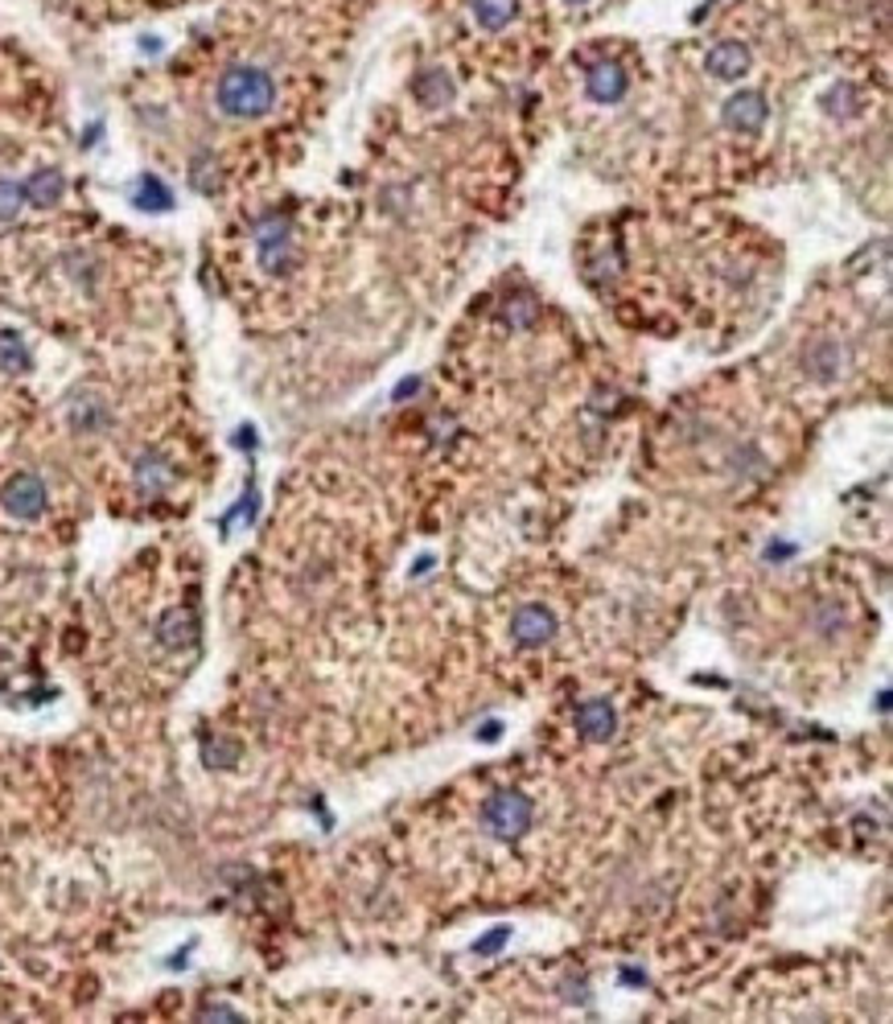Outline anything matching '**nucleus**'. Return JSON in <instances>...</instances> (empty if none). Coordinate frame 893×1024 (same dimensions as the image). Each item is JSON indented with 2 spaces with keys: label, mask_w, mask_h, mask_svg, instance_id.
Instances as JSON below:
<instances>
[{
  "label": "nucleus",
  "mask_w": 893,
  "mask_h": 1024,
  "mask_svg": "<svg viewBox=\"0 0 893 1024\" xmlns=\"http://www.w3.org/2000/svg\"><path fill=\"white\" fill-rule=\"evenodd\" d=\"M272 99H277V87L260 66H231L219 78V108L235 120H256L272 108Z\"/></svg>",
  "instance_id": "1"
},
{
  "label": "nucleus",
  "mask_w": 893,
  "mask_h": 1024,
  "mask_svg": "<svg viewBox=\"0 0 893 1024\" xmlns=\"http://www.w3.org/2000/svg\"><path fill=\"white\" fill-rule=\"evenodd\" d=\"M531 799L527 794H519V790H499V794H490L482 806V823L490 827V836L499 839H523L527 836V827H531Z\"/></svg>",
  "instance_id": "2"
},
{
  "label": "nucleus",
  "mask_w": 893,
  "mask_h": 1024,
  "mask_svg": "<svg viewBox=\"0 0 893 1024\" xmlns=\"http://www.w3.org/2000/svg\"><path fill=\"white\" fill-rule=\"evenodd\" d=\"M0 506L13 519H38L41 510H46V485L34 473H17L13 482L0 490Z\"/></svg>",
  "instance_id": "3"
},
{
  "label": "nucleus",
  "mask_w": 893,
  "mask_h": 1024,
  "mask_svg": "<svg viewBox=\"0 0 893 1024\" xmlns=\"http://www.w3.org/2000/svg\"><path fill=\"white\" fill-rule=\"evenodd\" d=\"M256 243H260V263L268 272H289V263H293V235H289V223H284V219L260 223Z\"/></svg>",
  "instance_id": "4"
},
{
  "label": "nucleus",
  "mask_w": 893,
  "mask_h": 1024,
  "mask_svg": "<svg viewBox=\"0 0 893 1024\" xmlns=\"http://www.w3.org/2000/svg\"><path fill=\"white\" fill-rule=\"evenodd\" d=\"M511 638L519 646H543L556 638V614L543 605H523L519 614L511 617Z\"/></svg>",
  "instance_id": "5"
},
{
  "label": "nucleus",
  "mask_w": 893,
  "mask_h": 1024,
  "mask_svg": "<svg viewBox=\"0 0 893 1024\" xmlns=\"http://www.w3.org/2000/svg\"><path fill=\"white\" fill-rule=\"evenodd\" d=\"M617 728L614 704L610 700H589L577 708V732L585 741H610Z\"/></svg>",
  "instance_id": "6"
},
{
  "label": "nucleus",
  "mask_w": 893,
  "mask_h": 1024,
  "mask_svg": "<svg viewBox=\"0 0 893 1024\" xmlns=\"http://www.w3.org/2000/svg\"><path fill=\"white\" fill-rule=\"evenodd\" d=\"M725 124L733 132H758L766 124V99L758 91H737L725 103Z\"/></svg>",
  "instance_id": "7"
},
{
  "label": "nucleus",
  "mask_w": 893,
  "mask_h": 1024,
  "mask_svg": "<svg viewBox=\"0 0 893 1024\" xmlns=\"http://www.w3.org/2000/svg\"><path fill=\"white\" fill-rule=\"evenodd\" d=\"M589 95L597 103H617L626 95V71L617 62H597L589 71Z\"/></svg>",
  "instance_id": "8"
},
{
  "label": "nucleus",
  "mask_w": 893,
  "mask_h": 1024,
  "mask_svg": "<svg viewBox=\"0 0 893 1024\" xmlns=\"http://www.w3.org/2000/svg\"><path fill=\"white\" fill-rule=\"evenodd\" d=\"M708 71L717 78H742L749 71V50L742 41H721L708 50Z\"/></svg>",
  "instance_id": "9"
},
{
  "label": "nucleus",
  "mask_w": 893,
  "mask_h": 1024,
  "mask_svg": "<svg viewBox=\"0 0 893 1024\" xmlns=\"http://www.w3.org/2000/svg\"><path fill=\"white\" fill-rule=\"evenodd\" d=\"M157 638L166 642L169 651H178V646H194V642H198V621H194L186 609H169V614L161 617Z\"/></svg>",
  "instance_id": "10"
},
{
  "label": "nucleus",
  "mask_w": 893,
  "mask_h": 1024,
  "mask_svg": "<svg viewBox=\"0 0 893 1024\" xmlns=\"http://www.w3.org/2000/svg\"><path fill=\"white\" fill-rule=\"evenodd\" d=\"M173 482V469H169V461L161 457V453H145L140 461H136V490L140 494H161L166 485Z\"/></svg>",
  "instance_id": "11"
},
{
  "label": "nucleus",
  "mask_w": 893,
  "mask_h": 1024,
  "mask_svg": "<svg viewBox=\"0 0 893 1024\" xmlns=\"http://www.w3.org/2000/svg\"><path fill=\"white\" fill-rule=\"evenodd\" d=\"M62 189H66V177H62L58 169H38V173L25 182V202L54 206L58 198H62Z\"/></svg>",
  "instance_id": "12"
},
{
  "label": "nucleus",
  "mask_w": 893,
  "mask_h": 1024,
  "mask_svg": "<svg viewBox=\"0 0 893 1024\" xmlns=\"http://www.w3.org/2000/svg\"><path fill=\"white\" fill-rule=\"evenodd\" d=\"M34 367V355L25 346V337L17 330H0V371L4 374H25Z\"/></svg>",
  "instance_id": "13"
},
{
  "label": "nucleus",
  "mask_w": 893,
  "mask_h": 1024,
  "mask_svg": "<svg viewBox=\"0 0 893 1024\" xmlns=\"http://www.w3.org/2000/svg\"><path fill=\"white\" fill-rule=\"evenodd\" d=\"M412 95L425 103V108H441L453 99V83H449L445 71H425V75L412 83Z\"/></svg>",
  "instance_id": "14"
},
{
  "label": "nucleus",
  "mask_w": 893,
  "mask_h": 1024,
  "mask_svg": "<svg viewBox=\"0 0 893 1024\" xmlns=\"http://www.w3.org/2000/svg\"><path fill=\"white\" fill-rule=\"evenodd\" d=\"M132 202L140 206V210H149V214H161V210L173 206V194H169V186L161 182V177L145 173V177L136 182V189H132Z\"/></svg>",
  "instance_id": "15"
},
{
  "label": "nucleus",
  "mask_w": 893,
  "mask_h": 1024,
  "mask_svg": "<svg viewBox=\"0 0 893 1024\" xmlns=\"http://www.w3.org/2000/svg\"><path fill=\"white\" fill-rule=\"evenodd\" d=\"M519 13V0H474V17L482 29H503Z\"/></svg>",
  "instance_id": "16"
},
{
  "label": "nucleus",
  "mask_w": 893,
  "mask_h": 1024,
  "mask_svg": "<svg viewBox=\"0 0 893 1024\" xmlns=\"http://www.w3.org/2000/svg\"><path fill=\"white\" fill-rule=\"evenodd\" d=\"M235 762H240V741H231V737H210V741H203L206 769H231Z\"/></svg>",
  "instance_id": "17"
},
{
  "label": "nucleus",
  "mask_w": 893,
  "mask_h": 1024,
  "mask_svg": "<svg viewBox=\"0 0 893 1024\" xmlns=\"http://www.w3.org/2000/svg\"><path fill=\"white\" fill-rule=\"evenodd\" d=\"M21 206H25V186L0 177V223H13L21 214Z\"/></svg>",
  "instance_id": "18"
},
{
  "label": "nucleus",
  "mask_w": 893,
  "mask_h": 1024,
  "mask_svg": "<svg viewBox=\"0 0 893 1024\" xmlns=\"http://www.w3.org/2000/svg\"><path fill=\"white\" fill-rule=\"evenodd\" d=\"M506 321L519 330V325H531L536 321V300L531 297H515V300H506Z\"/></svg>",
  "instance_id": "19"
},
{
  "label": "nucleus",
  "mask_w": 893,
  "mask_h": 1024,
  "mask_svg": "<svg viewBox=\"0 0 893 1024\" xmlns=\"http://www.w3.org/2000/svg\"><path fill=\"white\" fill-rule=\"evenodd\" d=\"M506 938H511V930H506V926H499V930H490L482 942L474 947V954H499V950L506 947Z\"/></svg>",
  "instance_id": "20"
},
{
  "label": "nucleus",
  "mask_w": 893,
  "mask_h": 1024,
  "mask_svg": "<svg viewBox=\"0 0 893 1024\" xmlns=\"http://www.w3.org/2000/svg\"><path fill=\"white\" fill-rule=\"evenodd\" d=\"M203 1021H240V1012H231V1008H206Z\"/></svg>",
  "instance_id": "21"
},
{
  "label": "nucleus",
  "mask_w": 893,
  "mask_h": 1024,
  "mask_svg": "<svg viewBox=\"0 0 893 1024\" xmlns=\"http://www.w3.org/2000/svg\"><path fill=\"white\" fill-rule=\"evenodd\" d=\"M499 732H503V725H499V720H486V725L478 728V741H494Z\"/></svg>",
  "instance_id": "22"
},
{
  "label": "nucleus",
  "mask_w": 893,
  "mask_h": 1024,
  "mask_svg": "<svg viewBox=\"0 0 893 1024\" xmlns=\"http://www.w3.org/2000/svg\"><path fill=\"white\" fill-rule=\"evenodd\" d=\"M416 392H420V379H408V383L395 387V399H408V395H416Z\"/></svg>",
  "instance_id": "23"
},
{
  "label": "nucleus",
  "mask_w": 893,
  "mask_h": 1024,
  "mask_svg": "<svg viewBox=\"0 0 893 1024\" xmlns=\"http://www.w3.org/2000/svg\"><path fill=\"white\" fill-rule=\"evenodd\" d=\"M622 984L638 987V984H647V975H638V967H626V975H622Z\"/></svg>",
  "instance_id": "24"
},
{
  "label": "nucleus",
  "mask_w": 893,
  "mask_h": 1024,
  "mask_svg": "<svg viewBox=\"0 0 893 1024\" xmlns=\"http://www.w3.org/2000/svg\"><path fill=\"white\" fill-rule=\"evenodd\" d=\"M432 568V556H420L416 564H412V577H420V572H428Z\"/></svg>",
  "instance_id": "25"
},
{
  "label": "nucleus",
  "mask_w": 893,
  "mask_h": 1024,
  "mask_svg": "<svg viewBox=\"0 0 893 1024\" xmlns=\"http://www.w3.org/2000/svg\"><path fill=\"white\" fill-rule=\"evenodd\" d=\"M577 4H580V0H577Z\"/></svg>",
  "instance_id": "26"
}]
</instances>
